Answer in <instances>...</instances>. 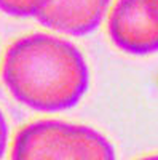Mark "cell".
Listing matches in <instances>:
<instances>
[{
  "mask_svg": "<svg viewBox=\"0 0 158 160\" xmlns=\"http://www.w3.org/2000/svg\"><path fill=\"white\" fill-rule=\"evenodd\" d=\"M2 78L10 95L26 108L61 112L80 102L89 87V69L69 40L31 34L8 47Z\"/></svg>",
  "mask_w": 158,
  "mask_h": 160,
  "instance_id": "obj_1",
  "label": "cell"
},
{
  "mask_svg": "<svg viewBox=\"0 0 158 160\" xmlns=\"http://www.w3.org/2000/svg\"><path fill=\"white\" fill-rule=\"evenodd\" d=\"M11 160H117V157L110 141L94 128L62 120H37L18 131Z\"/></svg>",
  "mask_w": 158,
  "mask_h": 160,
  "instance_id": "obj_2",
  "label": "cell"
},
{
  "mask_svg": "<svg viewBox=\"0 0 158 160\" xmlns=\"http://www.w3.org/2000/svg\"><path fill=\"white\" fill-rule=\"evenodd\" d=\"M107 31L112 43L129 55H152L158 51V22L146 0H117L110 10Z\"/></svg>",
  "mask_w": 158,
  "mask_h": 160,
  "instance_id": "obj_3",
  "label": "cell"
},
{
  "mask_svg": "<svg viewBox=\"0 0 158 160\" xmlns=\"http://www.w3.org/2000/svg\"><path fill=\"white\" fill-rule=\"evenodd\" d=\"M109 5L110 0H51L35 18L55 32L83 37L99 28Z\"/></svg>",
  "mask_w": 158,
  "mask_h": 160,
  "instance_id": "obj_4",
  "label": "cell"
},
{
  "mask_svg": "<svg viewBox=\"0 0 158 160\" xmlns=\"http://www.w3.org/2000/svg\"><path fill=\"white\" fill-rule=\"evenodd\" d=\"M51 0H0V11L16 18H29L42 13Z\"/></svg>",
  "mask_w": 158,
  "mask_h": 160,
  "instance_id": "obj_5",
  "label": "cell"
},
{
  "mask_svg": "<svg viewBox=\"0 0 158 160\" xmlns=\"http://www.w3.org/2000/svg\"><path fill=\"white\" fill-rule=\"evenodd\" d=\"M7 141H8V125H7V120H5L2 111H0V158L5 154Z\"/></svg>",
  "mask_w": 158,
  "mask_h": 160,
  "instance_id": "obj_6",
  "label": "cell"
},
{
  "mask_svg": "<svg viewBox=\"0 0 158 160\" xmlns=\"http://www.w3.org/2000/svg\"><path fill=\"white\" fill-rule=\"evenodd\" d=\"M146 3H147V8L150 11V15L158 22V0H146Z\"/></svg>",
  "mask_w": 158,
  "mask_h": 160,
  "instance_id": "obj_7",
  "label": "cell"
},
{
  "mask_svg": "<svg viewBox=\"0 0 158 160\" xmlns=\"http://www.w3.org/2000/svg\"><path fill=\"white\" fill-rule=\"evenodd\" d=\"M141 160H158V155H149V157H144Z\"/></svg>",
  "mask_w": 158,
  "mask_h": 160,
  "instance_id": "obj_8",
  "label": "cell"
}]
</instances>
